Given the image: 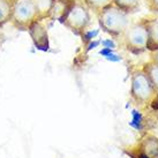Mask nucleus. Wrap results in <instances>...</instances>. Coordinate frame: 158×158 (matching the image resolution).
<instances>
[{"mask_svg": "<svg viewBox=\"0 0 158 158\" xmlns=\"http://www.w3.org/2000/svg\"><path fill=\"white\" fill-rule=\"evenodd\" d=\"M141 0H112V4L126 14H134L141 8Z\"/></svg>", "mask_w": 158, "mask_h": 158, "instance_id": "nucleus-9", "label": "nucleus"}, {"mask_svg": "<svg viewBox=\"0 0 158 158\" xmlns=\"http://www.w3.org/2000/svg\"><path fill=\"white\" fill-rule=\"evenodd\" d=\"M150 61H154L158 64V50L150 52Z\"/></svg>", "mask_w": 158, "mask_h": 158, "instance_id": "nucleus-20", "label": "nucleus"}, {"mask_svg": "<svg viewBox=\"0 0 158 158\" xmlns=\"http://www.w3.org/2000/svg\"><path fill=\"white\" fill-rule=\"evenodd\" d=\"M42 21L40 9L35 0H14L12 26L21 31H28L31 23Z\"/></svg>", "mask_w": 158, "mask_h": 158, "instance_id": "nucleus-4", "label": "nucleus"}, {"mask_svg": "<svg viewBox=\"0 0 158 158\" xmlns=\"http://www.w3.org/2000/svg\"><path fill=\"white\" fill-rule=\"evenodd\" d=\"M28 32H29L31 40L37 50L48 51V48H50L48 32V28L43 23V21H35L34 23H31V26L28 29Z\"/></svg>", "mask_w": 158, "mask_h": 158, "instance_id": "nucleus-6", "label": "nucleus"}, {"mask_svg": "<svg viewBox=\"0 0 158 158\" xmlns=\"http://www.w3.org/2000/svg\"><path fill=\"white\" fill-rule=\"evenodd\" d=\"M107 60H110V61H113V62H118V61H121V57L118 56V54H115V53H111L110 56H107L105 57Z\"/></svg>", "mask_w": 158, "mask_h": 158, "instance_id": "nucleus-17", "label": "nucleus"}, {"mask_svg": "<svg viewBox=\"0 0 158 158\" xmlns=\"http://www.w3.org/2000/svg\"><path fill=\"white\" fill-rule=\"evenodd\" d=\"M131 98L139 105H150L157 97L158 91L155 89L148 75L142 68H136L131 74Z\"/></svg>", "mask_w": 158, "mask_h": 158, "instance_id": "nucleus-3", "label": "nucleus"}, {"mask_svg": "<svg viewBox=\"0 0 158 158\" xmlns=\"http://www.w3.org/2000/svg\"><path fill=\"white\" fill-rule=\"evenodd\" d=\"M58 1H60V2H62V4H73V2H75V1H81V0H58Z\"/></svg>", "mask_w": 158, "mask_h": 158, "instance_id": "nucleus-21", "label": "nucleus"}, {"mask_svg": "<svg viewBox=\"0 0 158 158\" xmlns=\"http://www.w3.org/2000/svg\"><path fill=\"white\" fill-rule=\"evenodd\" d=\"M101 44L103 45V48H111V50H113V48H117V44H115V42H114L112 38H106V40H101Z\"/></svg>", "mask_w": 158, "mask_h": 158, "instance_id": "nucleus-16", "label": "nucleus"}, {"mask_svg": "<svg viewBox=\"0 0 158 158\" xmlns=\"http://www.w3.org/2000/svg\"><path fill=\"white\" fill-rule=\"evenodd\" d=\"M156 119H157V123H158V110L156 111Z\"/></svg>", "mask_w": 158, "mask_h": 158, "instance_id": "nucleus-22", "label": "nucleus"}, {"mask_svg": "<svg viewBox=\"0 0 158 158\" xmlns=\"http://www.w3.org/2000/svg\"><path fill=\"white\" fill-rule=\"evenodd\" d=\"M123 44L128 52L133 54H141L147 51L148 43V31L143 20L129 23L127 29L123 35Z\"/></svg>", "mask_w": 158, "mask_h": 158, "instance_id": "nucleus-5", "label": "nucleus"}, {"mask_svg": "<svg viewBox=\"0 0 158 158\" xmlns=\"http://www.w3.org/2000/svg\"><path fill=\"white\" fill-rule=\"evenodd\" d=\"M14 0H0V28L10 22Z\"/></svg>", "mask_w": 158, "mask_h": 158, "instance_id": "nucleus-10", "label": "nucleus"}, {"mask_svg": "<svg viewBox=\"0 0 158 158\" xmlns=\"http://www.w3.org/2000/svg\"><path fill=\"white\" fill-rule=\"evenodd\" d=\"M99 28L113 38H121L129 26V15L113 4L96 14Z\"/></svg>", "mask_w": 158, "mask_h": 158, "instance_id": "nucleus-1", "label": "nucleus"}, {"mask_svg": "<svg viewBox=\"0 0 158 158\" xmlns=\"http://www.w3.org/2000/svg\"><path fill=\"white\" fill-rule=\"evenodd\" d=\"M142 69L144 70V73L148 75L152 85L158 91V64L149 60L148 62H145L144 66L142 67Z\"/></svg>", "mask_w": 158, "mask_h": 158, "instance_id": "nucleus-11", "label": "nucleus"}, {"mask_svg": "<svg viewBox=\"0 0 158 158\" xmlns=\"http://www.w3.org/2000/svg\"><path fill=\"white\" fill-rule=\"evenodd\" d=\"M111 53H113V50H111V48H103L99 51V54L103 56V57H107V56H110Z\"/></svg>", "mask_w": 158, "mask_h": 158, "instance_id": "nucleus-19", "label": "nucleus"}, {"mask_svg": "<svg viewBox=\"0 0 158 158\" xmlns=\"http://www.w3.org/2000/svg\"><path fill=\"white\" fill-rule=\"evenodd\" d=\"M99 34V29H94V30H85L82 34V40H83V43H85V44H88L89 42H91V40H94V38L96 37L97 35Z\"/></svg>", "mask_w": 158, "mask_h": 158, "instance_id": "nucleus-13", "label": "nucleus"}, {"mask_svg": "<svg viewBox=\"0 0 158 158\" xmlns=\"http://www.w3.org/2000/svg\"><path fill=\"white\" fill-rule=\"evenodd\" d=\"M82 1L89 8V10L90 12L92 10L95 14H98L107 6L112 5V0H82Z\"/></svg>", "mask_w": 158, "mask_h": 158, "instance_id": "nucleus-12", "label": "nucleus"}, {"mask_svg": "<svg viewBox=\"0 0 158 158\" xmlns=\"http://www.w3.org/2000/svg\"><path fill=\"white\" fill-rule=\"evenodd\" d=\"M143 2L149 12L158 14V0H143Z\"/></svg>", "mask_w": 158, "mask_h": 158, "instance_id": "nucleus-15", "label": "nucleus"}, {"mask_svg": "<svg viewBox=\"0 0 158 158\" xmlns=\"http://www.w3.org/2000/svg\"><path fill=\"white\" fill-rule=\"evenodd\" d=\"M139 158H158V137L154 134H144L137 144Z\"/></svg>", "mask_w": 158, "mask_h": 158, "instance_id": "nucleus-7", "label": "nucleus"}, {"mask_svg": "<svg viewBox=\"0 0 158 158\" xmlns=\"http://www.w3.org/2000/svg\"><path fill=\"white\" fill-rule=\"evenodd\" d=\"M132 115H133V119H132V125L133 127H135L136 129H141L142 128V117H141V113L140 112H137V111H133L132 112Z\"/></svg>", "mask_w": 158, "mask_h": 158, "instance_id": "nucleus-14", "label": "nucleus"}, {"mask_svg": "<svg viewBox=\"0 0 158 158\" xmlns=\"http://www.w3.org/2000/svg\"><path fill=\"white\" fill-rule=\"evenodd\" d=\"M148 31L147 51L150 52L158 50V16H145L142 18Z\"/></svg>", "mask_w": 158, "mask_h": 158, "instance_id": "nucleus-8", "label": "nucleus"}, {"mask_svg": "<svg viewBox=\"0 0 158 158\" xmlns=\"http://www.w3.org/2000/svg\"><path fill=\"white\" fill-rule=\"evenodd\" d=\"M101 44V40H91V42H89L88 43V48H87V51H90V50H92V48H97L98 45Z\"/></svg>", "mask_w": 158, "mask_h": 158, "instance_id": "nucleus-18", "label": "nucleus"}, {"mask_svg": "<svg viewBox=\"0 0 158 158\" xmlns=\"http://www.w3.org/2000/svg\"><path fill=\"white\" fill-rule=\"evenodd\" d=\"M59 21L75 35L82 36L84 31L88 30V27L91 23V14L82 0L75 1L73 4L67 5L66 10Z\"/></svg>", "mask_w": 158, "mask_h": 158, "instance_id": "nucleus-2", "label": "nucleus"}]
</instances>
